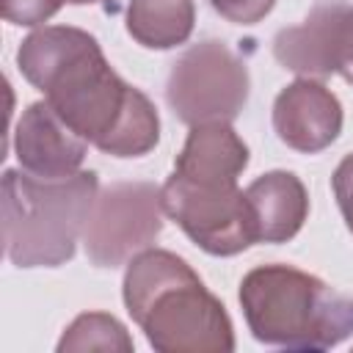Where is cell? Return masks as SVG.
<instances>
[{
  "instance_id": "obj_1",
  "label": "cell",
  "mask_w": 353,
  "mask_h": 353,
  "mask_svg": "<svg viewBox=\"0 0 353 353\" xmlns=\"http://www.w3.org/2000/svg\"><path fill=\"white\" fill-rule=\"evenodd\" d=\"M22 77L91 146L113 157H143L160 141L152 99L124 83L99 41L72 25H44L17 50Z\"/></svg>"
},
{
  "instance_id": "obj_2",
  "label": "cell",
  "mask_w": 353,
  "mask_h": 353,
  "mask_svg": "<svg viewBox=\"0 0 353 353\" xmlns=\"http://www.w3.org/2000/svg\"><path fill=\"white\" fill-rule=\"evenodd\" d=\"M124 306L160 353H229L234 328L221 298L174 251L146 248L127 262Z\"/></svg>"
},
{
  "instance_id": "obj_3",
  "label": "cell",
  "mask_w": 353,
  "mask_h": 353,
  "mask_svg": "<svg viewBox=\"0 0 353 353\" xmlns=\"http://www.w3.org/2000/svg\"><path fill=\"white\" fill-rule=\"evenodd\" d=\"M240 306L256 342L328 350L353 336V298L292 265H259L240 281Z\"/></svg>"
},
{
  "instance_id": "obj_4",
  "label": "cell",
  "mask_w": 353,
  "mask_h": 353,
  "mask_svg": "<svg viewBox=\"0 0 353 353\" xmlns=\"http://www.w3.org/2000/svg\"><path fill=\"white\" fill-rule=\"evenodd\" d=\"M99 193L97 171L39 179L28 171L3 174V248L17 268H61L74 256Z\"/></svg>"
},
{
  "instance_id": "obj_5",
  "label": "cell",
  "mask_w": 353,
  "mask_h": 353,
  "mask_svg": "<svg viewBox=\"0 0 353 353\" xmlns=\"http://www.w3.org/2000/svg\"><path fill=\"white\" fill-rule=\"evenodd\" d=\"M160 199L165 215L212 256H234L256 243V221L237 182L171 174Z\"/></svg>"
},
{
  "instance_id": "obj_6",
  "label": "cell",
  "mask_w": 353,
  "mask_h": 353,
  "mask_svg": "<svg viewBox=\"0 0 353 353\" xmlns=\"http://www.w3.org/2000/svg\"><path fill=\"white\" fill-rule=\"evenodd\" d=\"M248 69L223 41L207 39L188 47L171 66L165 99L174 116L190 127L234 121L248 102Z\"/></svg>"
},
{
  "instance_id": "obj_7",
  "label": "cell",
  "mask_w": 353,
  "mask_h": 353,
  "mask_svg": "<svg viewBox=\"0 0 353 353\" xmlns=\"http://www.w3.org/2000/svg\"><path fill=\"white\" fill-rule=\"evenodd\" d=\"M163 199L152 182H113L97 193L83 245L97 268H119L154 245L163 232Z\"/></svg>"
},
{
  "instance_id": "obj_8",
  "label": "cell",
  "mask_w": 353,
  "mask_h": 353,
  "mask_svg": "<svg viewBox=\"0 0 353 353\" xmlns=\"http://www.w3.org/2000/svg\"><path fill=\"white\" fill-rule=\"evenodd\" d=\"M273 55L298 77L323 80L339 74L353 83V6L317 0L301 25L276 33Z\"/></svg>"
},
{
  "instance_id": "obj_9",
  "label": "cell",
  "mask_w": 353,
  "mask_h": 353,
  "mask_svg": "<svg viewBox=\"0 0 353 353\" xmlns=\"http://www.w3.org/2000/svg\"><path fill=\"white\" fill-rule=\"evenodd\" d=\"M342 121V102L314 77L292 80L273 102V130L279 141L303 154L328 149L339 138Z\"/></svg>"
},
{
  "instance_id": "obj_10",
  "label": "cell",
  "mask_w": 353,
  "mask_h": 353,
  "mask_svg": "<svg viewBox=\"0 0 353 353\" xmlns=\"http://www.w3.org/2000/svg\"><path fill=\"white\" fill-rule=\"evenodd\" d=\"M19 168L39 179H66L80 171L88 143L52 110L47 99L22 110L14 130Z\"/></svg>"
},
{
  "instance_id": "obj_11",
  "label": "cell",
  "mask_w": 353,
  "mask_h": 353,
  "mask_svg": "<svg viewBox=\"0 0 353 353\" xmlns=\"http://www.w3.org/2000/svg\"><path fill=\"white\" fill-rule=\"evenodd\" d=\"M254 221L256 243H287L292 240L306 215L309 193L292 171H268L245 188Z\"/></svg>"
},
{
  "instance_id": "obj_12",
  "label": "cell",
  "mask_w": 353,
  "mask_h": 353,
  "mask_svg": "<svg viewBox=\"0 0 353 353\" xmlns=\"http://www.w3.org/2000/svg\"><path fill=\"white\" fill-rule=\"evenodd\" d=\"M248 165V146L229 121H210L190 127L182 152L174 160V174L190 179H226L237 176Z\"/></svg>"
},
{
  "instance_id": "obj_13",
  "label": "cell",
  "mask_w": 353,
  "mask_h": 353,
  "mask_svg": "<svg viewBox=\"0 0 353 353\" xmlns=\"http://www.w3.org/2000/svg\"><path fill=\"white\" fill-rule=\"evenodd\" d=\"M196 22L193 0H130L127 33L146 50H171L190 39Z\"/></svg>"
},
{
  "instance_id": "obj_14",
  "label": "cell",
  "mask_w": 353,
  "mask_h": 353,
  "mask_svg": "<svg viewBox=\"0 0 353 353\" xmlns=\"http://www.w3.org/2000/svg\"><path fill=\"white\" fill-rule=\"evenodd\" d=\"M58 350L61 353H74V350H119V353H130L132 350V336L127 334V328L105 312H83L77 314L63 336L58 339Z\"/></svg>"
},
{
  "instance_id": "obj_15",
  "label": "cell",
  "mask_w": 353,
  "mask_h": 353,
  "mask_svg": "<svg viewBox=\"0 0 353 353\" xmlns=\"http://www.w3.org/2000/svg\"><path fill=\"white\" fill-rule=\"evenodd\" d=\"M63 3L66 0H3V17L11 25L33 28V25H41L50 17H55Z\"/></svg>"
},
{
  "instance_id": "obj_16",
  "label": "cell",
  "mask_w": 353,
  "mask_h": 353,
  "mask_svg": "<svg viewBox=\"0 0 353 353\" xmlns=\"http://www.w3.org/2000/svg\"><path fill=\"white\" fill-rule=\"evenodd\" d=\"M210 3L232 25H256L276 6V0H210Z\"/></svg>"
},
{
  "instance_id": "obj_17",
  "label": "cell",
  "mask_w": 353,
  "mask_h": 353,
  "mask_svg": "<svg viewBox=\"0 0 353 353\" xmlns=\"http://www.w3.org/2000/svg\"><path fill=\"white\" fill-rule=\"evenodd\" d=\"M331 188H334L336 207H339L347 229L353 232V152L345 154L342 163L336 165V171L331 176Z\"/></svg>"
},
{
  "instance_id": "obj_18",
  "label": "cell",
  "mask_w": 353,
  "mask_h": 353,
  "mask_svg": "<svg viewBox=\"0 0 353 353\" xmlns=\"http://www.w3.org/2000/svg\"><path fill=\"white\" fill-rule=\"evenodd\" d=\"M66 3H72V6H88V3H102V0H66Z\"/></svg>"
}]
</instances>
